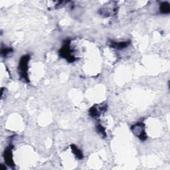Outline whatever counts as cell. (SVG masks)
Listing matches in <instances>:
<instances>
[{"label":"cell","instance_id":"cell-1","mask_svg":"<svg viewBox=\"0 0 170 170\" xmlns=\"http://www.w3.org/2000/svg\"><path fill=\"white\" fill-rule=\"evenodd\" d=\"M30 57L29 55H25L21 58L19 65V73L21 78L25 80V82L29 80L27 76L28 63L29 61Z\"/></svg>","mask_w":170,"mask_h":170},{"label":"cell","instance_id":"cell-2","mask_svg":"<svg viewBox=\"0 0 170 170\" xmlns=\"http://www.w3.org/2000/svg\"><path fill=\"white\" fill-rule=\"evenodd\" d=\"M69 42L64 45L63 47L59 51V55L62 57L65 58L66 60H68L69 62H73L74 61H75V58L72 55V50L70 47Z\"/></svg>","mask_w":170,"mask_h":170},{"label":"cell","instance_id":"cell-3","mask_svg":"<svg viewBox=\"0 0 170 170\" xmlns=\"http://www.w3.org/2000/svg\"><path fill=\"white\" fill-rule=\"evenodd\" d=\"M144 124L143 123L139 122L132 127V130L134 134L140 138L141 140H145L146 139V134L144 131Z\"/></svg>","mask_w":170,"mask_h":170},{"label":"cell","instance_id":"cell-4","mask_svg":"<svg viewBox=\"0 0 170 170\" xmlns=\"http://www.w3.org/2000/svg\"><path fill=\"white\" fill-rule=\"evenodd\" d=\"M106 108H107L106 105L100 104L98 106L97 105L94 106L90 109V114L94 118H98L102 113L104 112L106 110Z\"/></svg>","mask_w":170,"mask_h":170},{"label":"cell","instance_id":"cell-5","mask_svg":"<svg viewBox=\"0 0 170 170\" xmlns=\"http://www.w3.org/2000/svg\"><path fill=\"white\" fill-rule=\"evenodd\" d=\"M4 158L5 161L7 163V164L9 166L13 165V158H12V151L11 150V148L9 147L5 150V154H4Z\"/></svg>","mask_w":170,"mask_h":170},{"label":"cell","instance_id":"cell-6","mask_svg":"<svg viewBox=\"0 0 170 170\" xmlns=\"http://www.w3.org/2000/svg\"><path fill=\"white\" fill-rule=\"evenodd\" d=\"M129 42H111V47L117 49H122L126 47L128 45Z\"/></svg>","mask_w":170,"mask_h":170},{"label":"cell","instance_id":"cell-7","mask_svg":"<svg viewBox=\"0 0 170 170\" xmlns=\"http://www.w3.org/2000/svg\"><path fill=\"white\" fill-rule=\"evenodd\" d=\"M159 9L162 13H169L170 11L169 4L168 2H163L160 4Z\"/></svg>","mask_w":170,"mask_h":170},{"label":"cell","instance_id":"cell-8","mask_svg":"<svg viewBox=\"0 0 170 170\" xmlns=\"http://www.w3.org/2000/svg\"><path fill=\"white\" fill-rule=\"evenodd\" d=\"M71 148H72L73 152L74 153V154L75 155V156L76 158H78L79 159L83 158V153L81 152V151L79 150V148H78L76 146H74V145H72Z\"/></svg>","mask_w":170,"mask_h":170},{"label":"cell","instance_id":"cell-9","mask_svg":"<svg viewBox=\"0 0 170 170\" xmlns=\"http://www.w3.org/2000/svg\"><path fill=\"white\" fill-rule=\"evenodd\" d=\"M12 49L9 48H5V49H2V55L3 56H6L8 54H9L10 53H12Z\"/></svg>","mask_w":170,"mask_h":170},{"label":"cell","instance_id":"cell-10","mask_svg":"<svg viewBox=\"0 0 170 170\" xmlns=\"http://www.w3.org/2000/svg\"><path fill=\"white\" fill-rule=\"evenodd\" d=\"M97 130H98V132L100 133V134H102V135H103V136H106V134H105V130L103 127H102L100 124H99L97 126Z\"/></svg>","mask_w":170,"mask_h":170}]
</instances>
